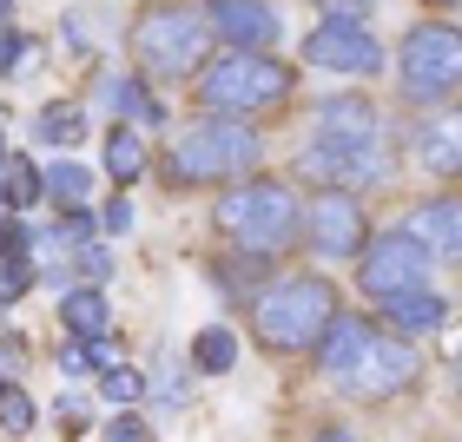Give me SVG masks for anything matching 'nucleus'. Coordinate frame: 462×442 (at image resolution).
<instances>
[{"instance_id": "nucleus-1", "label": "nucleus", "mask_w": 462, "mask_h": 442, "mask_svg": "<svg viewBox=\"0 0 462 442\" xmlns=\"http://www.w3.org/2000/svg\"><path fill=\"white\" fill-rule=\"evenodd\" d=\"M330 318H337V284L318 278V271L278 278L271 290H258V304H251V330H258L271 350H318Z\"/></svg>"}, {"instance_id": "nucleus-2", "label": "nucleus", "mask_w": 462, "mask_h": 442, "mask_svg": "<svg viewBox=\"0 0 462 442\" xmlns=\"http://www.w3.org/2000/svg\"><path fill=\"white\" fill-rule=\"evenodd\" d=\"M212 218H218V231L231 244H245V258H271V251H284L291 238H298L304 205L278 179H245V185H231V192L218 198Z\"/></svg>"}, {"instance_id": "nucleus-3", "label": "nucleus", "mask_w": 462, "mask_h": 442, "mask_svg": "<svg viewBox=\"0 0 462 442\" xmlns=\"http://www.w3.org/2000/svg\"><path fill=\"white\" fill-rule=\"evenodd\" d=\"M192 99L212 119H245V113H264L291 99V67L271 53H218L212 67H199V87Z\"/></svg>"}, {"instance_id": "nucleus-4", "label": "nucleus", "mask_w": 462, "mask_h": 442, "mask_svg": "<svg viewBox=\"0 0 462 442\" xmlns=\"http://www.w3.org/2000/svg\"><path fill=\"white\" fill-rule=\"evenodd\" d=\"M258 159H264V139L245 119H199L172 139L165 172L179 185H212V179H245Z\"/></svg>"}, {"instance_id": "nucleus-5", "label": "nucleus", "mask_w": 462, "mask_h": 442, "mask_svg": "<svg viewBox=\"0 0 462 442\" xmlns=\"http://www.w3.org/2000/svg\"><path fill=\"white\" fill-rule=\"evenodd\" d=\"M205 47H212V27H205V7H152L139 14L133 27V53L152 79H192L205 67Z\"/></svg>"}, {"instance_id": "nucleus-6", "label": "nucleus", "mask_w": 462, "mask_h": 442, "mask_svg": "<svg viewBox=\"0 0 462 442\" xmlns=\"http://www.w3.org/2000/svg\"><path fill=\"white\" fill-rule=\"evenodd\" d=\"M462 87V27L449 20H423V27L403 33V53H396V93L410 106H436Z\"/></svg>"}, {"instance_id": "nucleus-7", "label": "nucleus", "mask_w": 462, "mask_h": 442, "mask_svg": "<svg viewBox=\"0 0 462 442\" xmlns=\"http://www.w3.org/2000/svg\"><path fill=\"white\" fill-rule=\"evenodd\" d=\"M356 290L370 304H390V298H410V290H430V251L410 238L403 225L376 231V238L356 251Z\"/></svg>"}, {"instance_id": "nucleus-8", "label": "nucleus", "mask_w": 462, "mask_h": 442, "mask_svg": "<svg viewBox=\"0 0 462 442\" xmlns=\"http://www.w3.org/2000/svg\"><path fill=\"white\" fill-rule=\"evenodd\" d=\"M304 60L324 73H350V79H370L383 73V47H376L370 27H356V20H324V27L304 33Z\"/></svg>"}, {"instance_id": "nucleus-9", "label": "nucleus", "mask_w": 462, "mask_h": 442, "mask_svg": "<svg viewBox=\"0 0 462 442\" xmlns=\"http://www.w3.org/2000/svg\"><path fill=\"white\" fill-rule=\"evenodd\" d=\"M304 238H310L318 258H356L370 244V218L350 192H318L304 205Z\"/></svg>"}, {"instance_id": "nucleus-10", "label": "nucleus", "mask_w": 462, "mask_h": 442, "mask_svg": "<svg viewBox=\"0 0 462 442\" xmlns=\"http://www.w3.org/2000/svg\"><path fill=\"white\" fill-rule=\"evenodd\" d=\"M205 27L225 40V53H264L278 40V7L271 0H205Z\"/></svg>"}, {"instance_id": "nucleus-11", "label": "nucleus", "mask_w": 462, "mask_h": 442, "mask_svg": "<svg viewBox=\"0 0 462 442\" xmlns=\"http://www.w3.org/2000/svg\"><path fill=\"white\" fill-rule=\"evenodd\" d=\"M416 376V350H410V336H370V350L356 356V370L344 376V390L356 396H370V403H383V396H396Z\"/></svg>"}, {"instance_id": "nucleus-12", "label": "nucleus", "mask_w": 462, "mask_h": 442, "mask_svg": "<svg viewBox=\"0 0 462 442\" xmlns=\"http://www.w3.org/2000/svg\"><path fill=\"white\" fill-rule=\"evenodd\" d=\"M310 125H318V145H344V152H376V106L364 93H330L318 99V113H310Z\"/></svg>"}, {"instance_id": "nucleus-13", "label": "nucleus", "mask_w": 462, "mask_h": 442, "mask_svg": "<svg viewBox=\"0 0 462 442\" xmlns=\"http://www.w3.org/2000/svg\"><path fill=\"white\" fill-rule=\"evenodd\" d=\"M298 179H318L324 192H350V185H376V179H383V152H344V145H304V152H298Z\"/></svg>"}, {"instance_id": "nucleus-14", "label": "nucleus", "mask_w": 462, "mask_h": 442, "mask_svg": "<svg viewBox=\"0 0 462 442\" xmlns=\"http://www.w3.org/2000/svg\"><path fill=\"white\" fill-rule=\"evenodd\" d=\"M403 231L430 251V258L462 264V198H423V205H410Z\"/></svg>"}, {"instance_id": "nucleus-15", "label": "nucleus", "mask_w": 462, "mask_h": 442, "mask_svg": "<svg viewBox=\"0 0 462 442\" xmlns=\"http://www.w3.org/2000/svg\"><path fill=\"white\" fill-rule=\"evenodd\" d=\"M416 159H423L436 179H462V106L416 133Z\"/></svg>"}, {"instance_id": "nucleus-16", "label": "nucleus", "mask_w": 462, "mask_h": 442, "mask_svg": "<svg viewBox=\"0 0 462 442\" xmlns=\"http://www.w3.org/2000/svg\"><path fill=\"white\" fill-rule=\"evenodd\" d=\"M370 336H376V330H370L364 318H330V330L318 336V364H324V370L344 383V376L356 370V356L370 350Z\"/></svg>"}, {"instance_id": "nucleus-17", "label": "nucleus", "mask_w": 462, "mask_h": 442, "mask_svg": "<svg viewBox=\"0 0 462 442\" xmlns=\"http://www.w3.org/2000/svg\"><path fill=\"white\" fill-rule=\"evenodd\" d=\"M376 310H383V324L403 330V336H423V330H443L449 324V304L436 298V290H410V298H390Z\"/></svg>"}, {"instance_id": "nucleus-18", "label": "nucleus", "mask_w": 462, "mask_h": 442, "mask_svg": "<svg viewBox=\"0 0 462 442\" xmlns=\"http://www.w3.org/2000/svg\"><path fill=\"white\" fill-rule=\"evenodd\" d=\"M145 165H152V152H145V133L119 119L113 133H106V179H113V185H133V179H145Z\"/></svg>"}, {"instance_id": "nucleus-19", "label": "nucleus", "mask_w": 462, "mask_h": 442, "mask_svg": "<svg viewBox=\"0 0 462 442\" xmlns=\"http://www.w3.org/2000/svg\"><path fill=\"white\" fill-rule=\"evenodd\" d=\"M33 139L40 145H60V152L79 145V139H87V106H79V99H53V106H40L33 113Z\"/></svg>"}, {"instance_id": "nucleus-20", "label": "nucleus", "mask_w": 462, "mask_h": 442, "mask_svg": "<svg viewBox=\"0 0 462 442\" xmlns=\"http://www.w3.org/2000/svg\"><path fill=\"white\" fill-rule=\"evenodd\" d=\"M60 324L73 336H99V330H113V310H106V298H99L93 284H79V290L60 298Z\"/></svg>"}, {"instance_id": "nucleus-21", "label": "nucleus", "mask_w": 462, "mask_h": 442, "mask_svg": "<svg viewBox=\"0 0 462 442\" xmlns=\"http://www.w3.org/2000/svg\"><path fill=\"white\" fill-rule=\"evenodd\" d=\"M47 198L60 205V212H87V198H93V179H87V165H73V159H60V165H47Z\"/></svg>"}, {"instance_id": "nucleus-22", "label": "nucleus", "mask_w": 462, "mask_h": 442, "mask_svg": "<svg viewBox=\"0 0 462 442\" xmlns=\"http://www.w3.org/2000/svg\"><path fill=\"white\" fill-rule=\"evenodd\" d=\"M192 364H199L205 376H225L231 364H238V336H231L225 324H212V330H199V336H192Z\"/></svg>"}, {"instance_id": "nucleus-23", "label": "nucleus", "mask_w": 462, "mask_h": 442, "mask_svg": "<svg viewBox=\"0 0 462 442\" xmlns=\"http://www.w3.org/2000/svg\"><path fill=\"white\" fill-rule=\"evenodd\" d=\"M0 198H7V212H20V205L47 198V179H40L27 159H7V165H0Z\"/></svg>"}, {"instance_id": "nucleus-24", "label": "nucleus", "mask_w": 462, "mask_h": 442, "mask_svg": "<svg viewBox=\"0 0 462 442\" xmlns=\"http://www.w3.org/2000/svg\"><path fill=\"white\" fill-rule=\"evenodd\" d=\"M106 99L125 113V125H159V99L139 87V79H106Z\"/></svg>"}, {"instance_id": "nucleus-25", "label": "nucleus", "mask_w": 462, "mask_h": 442, "mask_svg": "<svg viewBox=\"0 0 462 442\" xmlns=\"http://www.w3.org/2000/svg\"><path fill=\"white\" fill-rule=\"evenodd\" d=\"M33 423H40V403H33V390H20L14 376H7V383H0V429H7V436H27Z\"/></svg>"}, {"instance_id": "nucleus-26", "label": "nucleus", "mask_w": 462, "mask_h": 442, "mask_svg": "<svg viewBox=\"0 0 462 442\" xmlns=\"http://www.w3.org/2000/svg\"><path fill=\"white\" fill-rule=\"evenodd\" d=\"M99 396H106V403H139V396H145V376L133 370V364H119V370H106V376H99Z\"/></svg>"}, {"instance_id": "nucleus-27", "label": "nucleus", "mask_w": 462, "mask_h": 442, "mask_svg": "<svg viewBox=\"0 0 462 442\" xmlns=\"http://www.w3.org/2000/svg\"><path fill=\"white\" fill-rule=\"evenodd\" d=\"M79 350H87V370H99V376L125 364V344H119L113 330H99V336H87V344H79Z\"/></svg>"}, {"instance_id": "nucleus-28", "label": "nucleus", "mask_w": 462, "mask_h": 442, "mask_svg": "<svg viewBox=\"0 0 462 442\" xmlns=\"http://www.w3.org/2000/svg\"><path fill=\"white\" fill-rule=\"evenodd\" d=\"M33 33H20V27H0V73H14V67H33Z\"/></svg>"}, {"instance_id": "nucleus-29", "label": "nucleus", "mask_w": 462, "mask_h": 442, "mask_svg": "<svg viewBox=\"0 0 462 442\" xmlns=\"http://www.w3.org/2000/svg\"><path fill=\"white\" fill-rule=\"evenodd\" d=\"M14 258H33V231L20 218H0V264H14Z\"/></svg>"}, {"instance_id": "nucleus-30", "label": "nucleus", "mask_w": 462, "mask_h": 442, "mask_svg": "<svg viewBox=\"0 0 462 442\" xmlns=\"http://www.w3.org/2000/svg\"><path fill=\"white\" fill-rule=\"evenodd\" d=\"M27 284H33V258L0 264V304H20V298H27Z\"/></svg>"}, {"instance_id": "nucleus-31", "label": "nucleus", "mask_w": 462, "mask_h": 442, "mask_svg": "<svg viewBox=\"0 0 462 442\" xmlns=\"http://www.w3.org/2000/svg\"><path fill=\"white\" fill-rule=\"evenodd\" d=\"M106 442H152V429H145L139 416L125 410V416H113V423H106Z\"/></svg>"}, {"instance_id": "nucleus-32", "label": "nucleus", "mask_w": 462, "mask_h": 442, "mask_svg": "<svg viewBox=\"0 0 462 442\" xmlns=\"http://www.w3.org/2000/svg\"><path fill=\"white\" fill-rule=\"evenodd\" d=\"M73 271H79V278H106V271H113L106 244H87V251H79V258H73Z\"/></svg>"}, {"instance_id": "nucleus-33", "label": "nucleus", "mask_w": 462, "mask_h": 442, "mask_svg": "<svg viewBox=\"0 0 462 442\" xmlns=\"http://www.w3.org/2000/svg\"><path fill=\"white\" fill-rule=\"evenodd\" d=\"M318 7H324V20H356V27H364L370 0H318Z\"/></svg>"}, {"instance_id": "nucleus-34", "label": "nucleus", "mask_w": 462, "mask_h": 442, "mask_svg": "<svg viewBox=\"0 0 462 442\" xmlns=\"http://www.w3.org/2000/svg\"><path fill=\"white\" fill-rule=\"evenodd\" d=\"M99 225H106L113 238H119V231H133V198H113L106 212H99Z\"/></svg>"}, {"instance_id": "nucleus-35", "label": "nucleus", "mask_w": 462, "mask_h": 442, "mask_svg": "<svg viewBox=\"0 0 462 442\" xmlns=\"http://www.w3.org/2000/svg\"><path fill=\"white\" fill-rule=\"evenodd\" d=\"M179 396H185V390H179V364H165V376H159V403H179Z\"/></svg>"}, {"instance_id": "nucleus-36", "label": "nucleus", "mask_w": 462, "mask_h": 442, "mask_svg": "<svg viewBox=\"0 0 462 442\" xmlns=\"http://www.w3.org/2000/svg\"><path fill=\"white\" fill-rule=\"evenodd\" d=\"M60 370H67V376H79V370H87V350H79V344H67V350H60Z\"/></svg>"}, {"instance_id": "nucleus-37", "label": "nucleus", "mask_w": 462, "mask_h": 442, "mask_svg": "<svg viewBox=\"0 0 462 442\" xmlns=\"http://www.w3.org/2000/svg\"><path fill=\"white\" fill-rule=\"evenodd\" d=\"M449 383L462 390V356H449Z\"/></svg>"}, {"instance_id": "nucleus-38", "label": "nucleus", "mask_w": 462, "mask_h": 442, "mask_svg": "<svg viewBox=\"0 0 462 442\" xmlns=\"http://www.w3.org/2000/svg\"><path fill=\"white\" fill-rule=\"evenodd\" d=\"M318 442H356V436H344V429H324V436H318Z\"/></svg>"}, {"instance_id": "nucleus-39", "label": "nucleus", "mask_w": 462, "mask_h": 442, "mask_svg": "<svg viewBox=\"0 0 462 442\" xmlns=\"http://www.w3.org/2000/svg\"><path fill=\"white\" fill-rule=\"evenodd\" d=\"M0 218H14V212H7V198H0Z\"/></svg>"}, {"instance_id": "nucleus-40", "label": "nucleus", "mask_w": 462, "mask_h": 442, "mask_svg": "<svg viewBox=\"0 0 462 442\" xmlns=\"http://www.w3.org/2000/svg\"><path fill=\"white\" fill-rule=\"evenodd\" d=\"M0 165H7V145H0Z\"/></svg>"}, {"instance_id": "nucleus-41", "label": "nucleus", "mask_w": 462, "mask_h": 442, "mask_svg": "<svg viewBox=\"0 0 462 442\" xmlns=\"http://www.w3.org/2000/svg\"><path fill=\"white\" fill-rule=\"evenodd\" d=\"M436 7H456V0H436Z\"/></svg>"}, {"instance_id": "nucleus-42", "label": "nucleus", "mask_w": 462, "mask_h": 442, "mask_svg": "<svg viewBox=\"0 0 462 442\" xmlns=\"http://www.w3.org/2000/svg\"><path fill=\"white\" fill-rule=\"evenodd\" d=\"M0 383H7V376H0Z\"/></svg>"}]
</instances>
